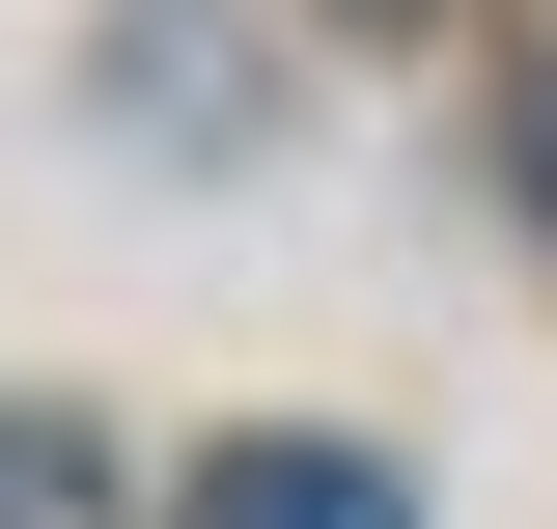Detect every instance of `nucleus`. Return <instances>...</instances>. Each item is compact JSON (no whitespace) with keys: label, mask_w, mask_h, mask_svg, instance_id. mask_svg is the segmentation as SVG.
<instances>
[{"label":"nucleus","mask_w":557,"mask_h":529,"mask_svg":"<svg viewBox=\"0 0 557 529\" xmlns=\"http://www.w3.org/2000/svg\"><path fill=\"white\" fill-rule=\"evenodd\" d=\"M196 529H418V473H391V446H307V418H278V446H223V473H196Z\"/></svg>","instance_id":"1"},{"label":"nucleus","mask_w":557,"mask_h":529,"mask_svg":"<svg viewBox=\"0 0 557 529\" xmlns=\"http://www.w3.org/2000/svg\"><path fill=\"white\" fill-rule=\"evenodd\" d=\"M0 529H112V473H84L57 418H0Z\"/></svg>","instance_id":"2"},{"label":"nucleus","mask_w":557,"mask_h":529,"mask_svg":"<svg viewBox=\"0 0 557 529\" xmlns=\"http://www.w3.org/2000/svg\"><path fill=\"white\" fill-rule=\"evenodd\" d=\"M530 196H557V84H530Z\"/></svg>","instance_id":"3"}]
</instances>
